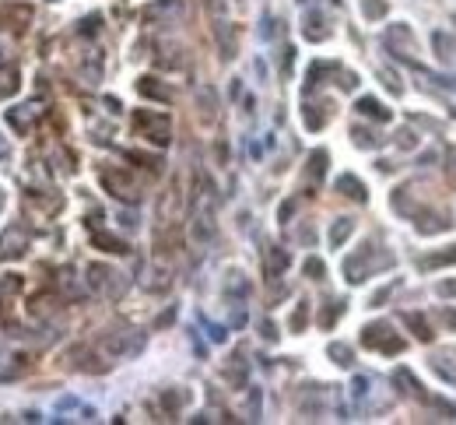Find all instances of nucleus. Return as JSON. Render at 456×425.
Segmentation results:
<instances>
[{
    "label": "nucleus",
    "instance_id": "nucleus-1",
    "mask_svg": "<svg viewBox=\"0 0 456 425\" xmlns=\"http://www.w3.org/2000/svg\"><path fill=\"white\" fill-rule=\"evenodd\" d=\"M211 187L200 183V193L193 200V222H190V236L193 243H211L214 239V200H211Z\"/></svg>",
    "mask_w": 456,
    "mask_h": 425
},
{
    "label": "nucleus",
    "instance_id": "nucleus-2",
    "mask_svg": "<svg viewBox=\"0 0 456 425\" xmlns=\"http://www.w3.org/2000/svg\"><path fill=\"white\" fill-rule=\"evenodd\" d=\"M393 263V257H383V260H376V250H372V243H365L358 253H351L348 260H344V275H348V281L351 285H358V281H365L376 268H389Z\"/></svg>",
    "mask_w": 456,
    "mask_h": 425
},
{
    "label": "nucleus",
    "instance_id": "nucleus-3",
    "mask_svg": "<svg viewBox=\"0 0 456 425\" xmlns=\"http://www.w3.org/2000/svg\"><path fill=\"white\" fill-rule=\"evenodd\" d=\"M134 127L151 141V144H168V137H173V127H168V116L165 113H137V120H134Z\"/></svg>",
    "mask_w": 456,
    "mask_h": 425
},
{
    "label": "nucleus",
    "instance_id": "nucleus-4",
    "mask_svg": "<svg viewBox=\"0 0 456 425\" xmlns=\"http://www.w3.org/2000/svg\"><path fill=\"white\" fill-rule=\"evenodd\" d=\"M362 345L365 348H379V352H401L404 341L401 338H393V327L389 324H369L362 331Z\"/></svg>",
    "mask_w": 456,
    "mask_h": 425
},
{
    "label": "nucleus",
    "instance_id": "nucleus-5",
    "mask_svg": "<svg viewBox=\"0 0 456 425\" xmlns=\"http://www.w3.org/2000/svg\"><path fill=\"white\" fill-rule=\"evenodd\" d=\"M88 285L102 295H120L123 288V275H116L112 268H105V263H91L88 268Z\"/></svg>",
    "mask_w": 456,
    "mask_h": 425
},
{
    "label": "nucleus",
    "instance_id": "nucleus-6",
    "mask_svg": "<svg viewBox=\"0 0 456 425\" xmlns=\"http://www.w3.org/2000/svg\"><path fill=\"white\" fill-rule=\"evenodd\" d=\"M141 348H144V334H137V331H120V334H109L105 338V352L116 355V358H130Z\"/></svg>",
    "mask_w": 456,
    "mask_h": 425
},
{
    "label": "nucleus",
    "instance_id": "nucleus-7",
    "mask_svg": "<svg viewBox=\"0 0 456 425\" xmlns=\"http://www.w3.org/2000/svg\"><path fill=\"white\" fill-rule=\"evenodd\" d=\"M383 39H386L389 53H396L401 60H411V53H418V46H414V32H411L407 25H389Z\"/></svg>",
    "mask_w": 456,
    "mask_h": 425
},
{
    "label": "nucleus",
    "instance_id": "nucleus-8",
    "mask_svg": "<svg viewBox=\"0 0 456 425\" xmlns=\"http://www.w3.org/2000/svg\"><path fill=\"white\" fill-rule=\"evenodd\" d=\"M102 187L112 193V197H120V200H137L141 193H137V187L127 180V173H120V169H102Z\"/></svg>",
    "mask_w": 456,
    "mask_h": 425
},
{
    "label": "nucleus",
    "instance_id": "nucleus-9",
    "mask_svg": "<svg viewBox=\"0 0 456 425\" xmlns=\"http://www.w3.org/2000/svg\"><path fill=\"white\" fill-rule=\"evenodd\" d=\"M214 35H218V46H221V57H225V60H232L236 53H239V35H236V25L218 21V25H214Z\"/></svg>",
    "mask_w": 456,
    "mask_h": 425
},
{
    "label": "nucleus",
    "instance_id": "nucleus-10",
    "mask_svg": "<svg viewBox=\"0 0 456 425\" xmlns=\"http://www.w3.org/2000/svg\"><path fill=\"white\" fill-rule=\"evenodd\" d=\"M39 113H42L39 102H25V105H18V110H8V120H11V127H15L18 134H25Z\"/></svg>",
    "mask_w": 456,
    "mask_h": 425
},
{
    "label": "nucleus",
    "instance_id": "nucleus-11",
    "mask_svg": "<svg viewBox=\"0 0 456 425\" xmlns=\"http://www.w3.org/2000/svg\"><path fill=\"white\" fill-rule=\"evenodd\" d=\"M302 35H306L309 42H323V39L330 35L326 18H323L319 11H306V18H302Z\"/></svg>",
    "mask_w": 456,
    "mask_h": 425
},
{
    "label": "nucleus",
    "instance_id": "nucleus-12",
    "mask_svg": "<svg viewBox=\"0 0 456 425\" xmlns=\"http://www.w3.org/2000/svg\"><path fill=\"white\" fill-rule=\"evenodd\" d=\"M449 225H453L449 222V211H425V215L418 218V232L421 236H435V232H442Z\"/></svg>",
    "mask_w": 456,
    "mask_h": 425
},
{
    "label": "nucleus",
    "instance_id": "nucleus-13",
    "mask_svg": "<svg viewBox=\"0 0 456 425\" xmlns=\"http://www.w3.org/2000/svg\"><path fill=\"white\" fill-rule=\"evenodd\" d=\"M337 190L344 193V197H351V200H362L365 204V197H369V190H365V183L358 180V176H351V173H344V176H337Z\"/></svg>",
    "mask_w": 456,
    "mask_h": 425
},
{
    "label": "nucleus",
    "instance_id": "nucleus-14",
    "mask_svg": "<svg viewBox=\"0 0 456 425\" xmlns=\"http://www.w3.org/2000/svg\"><path fill=\"white\" fill-rule=\"evenodd\" d=\"M355 110L362 113V116H369V120H379V123H386L389 120V110L379 102V98H372V95H365V98H358V105Z\"/></svg>",
    "mask_w": 456,
    "mask_h": 425
},
{
    "label": "nucleus",
    "instance_id": "nucleus-15",
    "mask_svg": "<svg viewBox=\"0 0 456 425\" xmlns=\"http://www.w3.org/2000/svg\"><path fill=\"white\" fill-rule=\"evenodd\" d=\"M432 46L439 60H456V39L449 32H432Z\"/></svg>",
    "mask_w": 456,
    "mask_h": 425
},
{
    "label": "nucleus",
    "instance_id": "nucleus-16",
    "mask_svg": "<svg viewBox=\"0 0 456 425\" xmlns=\"http://www.w3.org/2000/svg\"><path fill=\"white\" fill-rule=\"evenodd\" d=\"M137 92L148 95V98H158V102H173V88L158 85L155 78H141V81H137Z\"/></svg>",
    "mask_w": 456,
    "mask_h": 425
},
{
    "label": "nucleus",
    "instance_id": "nucleus-17",
    "mask_svg": "<svg viewBox=\"0 0 456 425\" xmlns=\"http://www.w3.org/2000/svg\"><path fill=\"white\" fill-rule=\"evenodd\" d=\"M179 15H183L179 0H158V4H151V8L144 11L148 21H151V18H179Z\"/></svg>",
    "mask_w": 456,
    "mask_h": 425
},
{
    "label": "nucleus",
    "instance_id": "nucleus-18",
    "mask_svg": "<svg viewBox=\"0 0 456 425\" xmlns=\"http://www.w3.org/2000/svg\"><path fill=\"white\" fill-rule=\"evenodd\" d=\"M25 243H28V236L18 229H11L8 236H4V243H0V257H18V253H25Z\"/></svg>",
    "mask_w": 456,
    "mask_h": 425
},
{
    "label": "nucleus",
    "instance_id": "nucleus-19",
    "mask_svg": "<svg viewBox=\"0 0 456 425\" xmlns=\"http://www.w3.org/2000/svg\"><path fill=\"white\" fill-rule=\"evenodd\" d=\"M355 232V222L351 218H337L333 225H330V246L333 250H340V246H344L348 243V236Z\"/></svg>",
    "mask_w": 456,
    "mask_h": 425
},
{
    "label": "nucleus",
    "instance_id": "nucleus-20",
    "mask_svg": "<svg viewBox=\"0 0 456 425\" xmlns=\"http://www.w3.org/2000/svg\"><path fill=\"white\" fill-rule=\"evenodd\" d=\"M449 263H456V246L442 250V253H432L421 260V271H432V268H449Z\"/></svg>",
    "mask_w": 456,
    "mask_h": 425
},
{
    "label": "nucleus",
    "instance_id": "nucleus-21",
    "mask_svg": "<svg viewBox=\"0 0 456 425\" xmlns=\"http://www.w3.org/2000/svg\"><path fill=\"white\" fill-rule=\"evenodd\" d=\"M326 355H330L337 365H344V369L355 362V352H351V345H344V341H333V345L326 348Z\"/></svg>",
    "mask_w": 456,
    "mask_h": 425
},
{
    "label": "nucleus",
    "instance_id": "nucleus-22",
    "mask_svg": "<svg viewBox=\"0 0 456 425\" xmlns=\"http://www.w3.org/2000/svg\"><path fill=\"white\" fill-rule=\"evenodd\" d=\"M432 369H435V373H439L446 383H453V387H456V365H453L446 355H432Z\"/></svg>",
    "mask_w": 456,
    "mask_h": 425
},
{
    "label": "nucleus",
    "instance_id": "nucleus-23",
    "mask_svg": "<svg viewBox=\"0 0 456 425\" xmlns=\"http://www.w3.org/2000/svg\"><path fill=\"white\" fill-rule=\"evenodd\" d=\"M18 92V71L15 67H0V98H8Z\"/></svg>",
    "mask_w": 456,
    "mask_h": 425
},
{
    "label": "nucleus",
    "instance_id": "nucleus-24",
    "mask_svg": "<svg viewBox=\"0 0 456 425\" xmlns=\"http://www.w3.org/2000/svg\"><path fill=\"white\" fill-rule=\"evenodd\" d=\"M225 292H228V295H249L246 275H243V271H232V275H228V281H225Z\"/></svg>",
    "mask_w": 456,
    "mask_h": 425
},
{
    "label": "nucleus",
    "instance_id": "nucleus-25",
    "mask_svg": "<svg viewBox=\"0 0 456 425\" xmlns=\"http://www.w3.org/2000/svg\"><path fill=\"white\" fill-rule=\"evenodd\" d=\"M319 110H323V105H306V110H302V120H306L309 130H319L326 123V113H319Z\"/></svg>",
    "mask_w": 456,
    "mask_h": 425
},
{
    "label": "nucleus",
    "instance_id": "nucleus-26",
    "mask_svg": "<svg viewBox=\"0 0 456 425\" xmlns=\"http://www.w3.org/2000/svg\"><path fill=\"white\" fill-rule=\"evenodd\" d=\"M393 380H396V383H404V387H407V394H414V397H421V390H425V387L411 376V369H396Z\"/></svg>",
    "mask_w": 456,
    "mask_h": 425
},
{
    "label": "nucleus",
    "instance_id": "nucleus-27",
    "mask_svg": "<svg viewBox=\"0 0 456 425\" xmlns=\"http://www.w3.org/2000/svg\"><path fill=\"white\" fill-rule=\"evenodd\" d=\"M362 15H365L369 21H379V18L386 15V0H362Z\"/></svg>",
    "mask_w": 456,
    "mask_h": 425
},
{
    "label": "nucleus",
    "instance_id": "nucleus-28",
    "mask_svg": "<svg viewBox=\"0 0 456 425\" xmlns=\"http://www.w3.org/2000/svg\"><path fill=\"white\" fill-rule=\"evenodd\" d=\"M186 397H190L186 390H165V394H161V404H165L168 411H179V408L186 404Z\"/></svg>",
    "mask_w": 456,
    "mask_h": 425
},
{
    "label": "nucleus",
    "instance_id": "nucleus-29",
    "mask_svg": "<svg viewBox=\"0 0 456 425\" xmlns=\"http://www.w3.org/2000/svg\"><path fill=\"white\" fill-rule=\"evenodd\" d=\"M284 268H288V253H284V250H270V257H267V271H270V275H281Z\"/></svg>",
    "mask_w": 456,
    "mask_h": 425
},
{
    "label": "nucleus",
    "instance_id": "nucleus-30",
    "mask_svg": "<svg viewBox=\"0 0 456 425\" xmlns=\"http://www.w3.org/2000/svg\"><path fill=\"white\" fill-rule=\"evenodd\" d=\"M351 137H355V144H358V148H365V151H369V148H379V137H376L372 130H365V127H355V130H351Z\"/></svg>",
    "mask_w": 456,
    "mask_h": 425
},
{
    "label": "nucleus",
    "instance_id": "nucleus-31",
    "mask_svg": "<svg viewBox=\"0 0 456 425\" xmlns=\"http://www.w3.org/2000/svg\"><path fill=\"white\" fill-rule=\"evenodd\" d=\"M404 320L418 331V338H421V341H432V331H428V324H425V316H418V313H404Z\"/></svg>",
    "mask_w": 456,
    "mask_h": 425
},
{
    "label": "nucleus",
    "instance_id": "nucleus-32",
    "mask_svg": "<svg viewBox=\"0 0 456 425\" xmlns=\"http://www.w3.org/2000/svg\"><path fill=\"white\" fill-rule=\"evenodd\" d=\"M323 173H326V151H313V155H309V176L319 180Z\"/></svg>",
    "mask_w": 456,
    "mask_h": 425
},
{
    "label": "nucleus",
    "instance_id": "nucleus-33",
    "mask_svg": "<svg viewBox=\"0 0 456 425\" xmlns=\"http://www.w3.org/2000/svg\"><path fill=\"white\" fill-rule=\"evenodd\" d=\"M95 243H98V246H105L109 253H127V243H123V239H116V236L98 232V236H95Z\"/></svg>",
    "mask_w": 456,
    "mask_h": 425
},
{
    "label": "nucleus",
    "instance_id": "nucleus-34",
    "mask_svg": "<svg viewBox=\"0 0 456 425\" xmlns=\"http://www.w3.org/2000/svg\"><path fill=\"white\" fill-rule=\"evenodd\" d=\"M306 324H309V302H299V309L292 313V331L299 334V331H302Z\"/></svg>",
    "mask_w": 456,
    "mask_h": 425
},
{
    "label": "nucleus",
    "instance_id": "nucleus-35",
    "mask_svg": "<svg viewBox=\"0 0 456 425\" xmlns=\"http://www.w3.org/2000/svg\"><path fill=\"white\" fill-rule=\"evenodd\" d=\"M197 98H200V105H204V116H214V92H211V88H200Z\"/></svg>",
    "mask_w": 456,
    "mask_h": 425
},
{
    "label": "nucleus",
    "instance_id": "nucleus-36",
    "mask_svg": "<svg viewBox=\"0 0 456 425\" xmlns=\"http://www.w3.org/2000/svg\"><path fill=\"white\" fill-rule=\"evenodd\" d=\"M340 313H344V302H330V309L323 313V320H319V324H323V327H333V320H337Z\"/></svg>",
    "mask_w": 456,
    "mask_h": 425
},
{
    "label": "nucleus",
    "instance_id": "nucleus-37",
    "mask_svg": "<svg viewBox=\"0 0 456 425\" xmlns=\"http://www.w3.org/2000/svg\"><path fill=\"white\" fill-rule=\"evenodd\" d=\"M435 292H439L442 299H456V278H442V281L435 285Z\"/></svg>",
    "mask_w": 456,
    "mask_h": 425
},
{
    "label": "nucleus",
    "instance_id": "nucleus-38",
    "mask_svg": "<svg viewBox=\"0 0 456 425\" xmlns=\"http://www.w3.org/2000/svg\"><path fill=\"white\" fill-rule=\"evenodd\" d=\"M306 275H309V278H323V275H326V268H323V260H316V257H309V260H306Z\"/></svg>",
    "mask_w": 456,
    "mask_h": 425
},
{
    "label": "nucleus",
    "instance_id": "nucleus-39",
    "mask_svg": "<svg viewBox=\"0 0 456 425\" xmlns=\"http://www.w3.org/2000/svg\"><path fill=\"white\" fill-rule=\"evenodd\" d=\"M98 25H102V18H98V15H91V18H85V21H81V28H78V32H81V35H91Z\"/></svg>",
    "mask_w": 456,
    "mask_h": 425
},
{
    "label": "nucleus",
    "instance_id": "nucleus-40",
    "mask_svg": "<svg viewBox=\"0 0 456 425\" xmlns=\"http://www.w3.org/2000/svg\"><path fill=\"white\" fill-rule=\"evenodd\" d=\"M207 338H211L214 345H221L228 334H225V327H218V324H207Z\"/></svg>",
    "mask_w": 456,
    "mask_h": 425
},
{
    "label": "nucleus",
    "instance_id": "nucleus-41",
    "mask_svg": "<svg viewBox=\"0 0 456 425\" xmlns=\"http://www.w3.org/2000/svg\"><path fill=\"white\" fill-rule=\"evenodd\" d=\"M246 408H249V418L256 422V418H260V390H253V394H249V404H246Z\"/></svg>",
    "mask_w": 456,
    "mask_h": 425
},
{
    "label": "nucleus",
    "instance_id": "nucleus-42",
    "mask_svg": "<svg viewBox=\"0 0 456 425\" xmlns=\"http://www.w3.org/2000/svg\"><path fill=\"white\" fill-rule=\"evenodd\" d=\"M439 320H442V327L456 331V309H442V313H439Z\"/></svg>",
    "mask_w": 456,
    "mask_h": 425
},
{
    "label": "nucleus",
    "instance_id": "nucleus-43",
    "mask_svg": "<svg viewBox=\"0 0 456 425\" xmlns=\"http://www.w3.org/2000/svg\"><path fill=\"white\" fill-rule=\"evenodd\" d=\"M396 144H401V148H414L418 141H414V134H411V130H401V134H396Z\"/></svg>",
    "mask_w": 456,
    "mask_h": 425
},
{
    "label": "nucleus",
    "instance_id": "nucleus-44",
    "mask_svg": "<svg viewBox=\"0 0 456 425\" xmlns=\"http://www.w3.org/2000/svg\"><path fill=\"white\" fill-rule=\"evenodd\" d=\"M393 288H396V285H386V288H379V292H376V295H372V306H379V302H386V299H389V292H393Z\"/></svg>",
    "mask_w": 456,
    "mask_h": 425
},
{
    "label": "nucleus",
    "instance_id": "nucleus-45",
    "mask_svg": "<svg viewBox=\"0 0 456 425\" xmlns=\"http://www.w3.org/2000/svg\"><path fill=\"white\" fill-rule=\"evenodd\" d=\"M365 394H369V380H365V376H358V380H355V397L362 401Z\"/></svg>",
    "mask_w": 456,
    "mask_h": 425
},
{
    "label": "nucleus",
    "instance_id": "nucleus-46",
    "mask_svg": "<svg viewBox=\"0 0 456 425\" xmlns=\"http://www.w3.org/2000/svg\"><path fill=\"white\" fill-rule=\"evenodd\" d=\"M292 211H295V200H288V204H281V211H277V218H281V222H288V218H292Z\"/></svg>",
    "mask_w": 456,
    "mask_h": 425
},
{
    "label": "nucleus",
    "instance_id": "nucleus-47",
    "mask_svg": "<svg viewBox=\"0 0 456 425\" xmlns=\"http://www.w3.org/2000/svg\"><path fill=\"white\" fill-rule=\"evenodd\" d=\"M263 338H267V341H274V338H277V331H274V324H270V320H263Z\"/></svg>",
    "mask_w": 456,
    "mask_h": 425
},
{
    "label": "nucleus",
    "instance_id": "nucleus-48",
    "mask_svg": "<svg viewBox=\"0 0 456 425\" xmlns=\"http://www.w3.org/2000/svg\"><path fill=\"white\" fill-rule=\"evenodd\" d=\"M8 155H11V148H8V137H0V162H4Z\"/></svg>",
    "mask_w": 456,
    "mask_h": 425
},
{
    "label": "nucleus",
    "instance_id": "nucleus-49",
    "mask_svg": "<svg viewBox=\"0 0 456 425\" xmlns=\"http://www.w3.org/2000/svg\"><path fill=\"white\" fill-rule=\"evenodd\" d=\"M0 207H4V193H0Z\"/></svg>",
    "mask_w": 456,
    "mask_h": 425
}]
</instances>
